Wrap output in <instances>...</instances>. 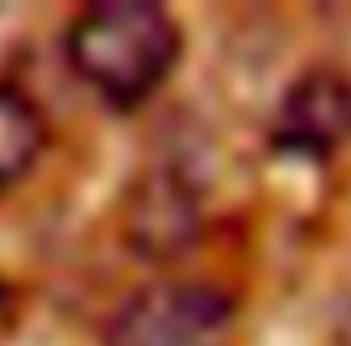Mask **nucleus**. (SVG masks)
<instances>
[{
    "instance_id": "f03ea898",
    "label": "nucleus",
    "mask_w": 351,
    "mask_h": 346,
    "mask_svg": "<svg viewBox=\"0 0 351 346\" xmlns=\"http://www.w3.org/2000/svg\"><path fill=\"white\" fill-rule=\"evenodd\" d=\"M239 306L203 279H162L131 293L104 324V346H234Z\"/></svg>"
},
{
    "instance_id": "f257e3e1",
    "label": "nucleus",
    "mask_w": 351,
    "mask_h": 346,
    "mask_svg": "<svg viewBox=\"0 0 351 346\" xmlns=\"http://www.w3.org/2000/svg\"><path fill=\"white\" fill-rule=\"evenodd\" d=\"M180 50V23L154 0H99L77 10L63 32L73 77L117 112L154 99L176 72Z\"/></svg>"
},
{
    "instance_id": "20e7f679",
    "label": "nucleus",
    "mask_w": 351,
    "mask_h": 346,
    "mask_svg": "<svg viewBox=\"0 0 351 346\" xmlns=\"http://www.w3.org/2000/svg\"><path fill=\"white\" fill-rule=\"evenodd\" d=\"M284 149L298 153H333L351 135V82L338 68H311L279 99L275 122Z\"/></svg>"
},
{
    "instance_id": "7ed1b4c3",
    "label": "nucleus",
    "mask_w": 351,
    "mask_h": 346,
    "mask_svg": "<svg viewBox=\"0 0 351 346\" xmlns=\"http://www.w3.org/2000/svg\"><path fill=\"white\" fill-rule=\"evenodd\" d=\"M122 243L145 261H180L203 238V203L185 171L149 166L122 203Z\"/></svg>"
},
{
    "instance_id": "39448f33",
    "label": "nucleus",
    "mask_w": 351,
    "mask_h": 346,
    "mask_svg": "<svg viewBox=\"0 0 351 346\" xmlns=\"http://www.w3.org/2000/svg\"><path fill=\"white\" fill-rule=\"evenodd\" d=\"M45 144H50V126H45V112L36 108V99L23 95L19 86L0 82V194L14 189L41 162Z\"/></svg>"
}]
</instances>
